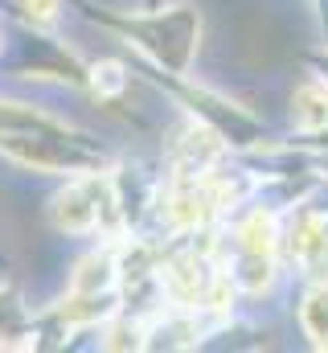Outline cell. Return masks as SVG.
Returning a JSON list of instances; mask_svg holds the SVG:
<instances>
[{"label":"cell","instance_id":"1","mask_svg":"<svg viewBox=\"0 0 328 353\" xmlns=\"http://www.w3.org/2000/svg\"><path fill=\"white\" fill-rule=\"evenodd\" d=\"M111 25L172 74H189L201 46V17L193 4H172L168 12H144V17H115Z\"/></svg>","mask_w":328,"mask_h":353},{"label":"cell","instance_id":"2","mask_svg":"<svg viewBox=\"0 0 328 353\" xmlns=\"http://www.w3.org/2000/svg\"><path fill=\"white\" fill-rule=\"evenodd\" d=\"M115 201H119V197H115L111 181H99V173H90L86 181L66 185V189L54 197L50 218H54V226L66 230V234H94V230H103V214L115 210Z\"/></svg>","mask_w":328,"mask_h":353},{"label":"cell","instance_id":"3","mask_svg":"<svg viewBox=\"0 0 328 353\" xmlns=\"http://www.w3.org/2000/svg\"><path fill=\"white\" fill-rule=\"evenodd\" d=\"M291 123L304 132V136H320L328 128V83H304L291 94Z\"/></svg>","mask_w":328,"mask_h":353},{"label":"cell","instance_id":"4","mask_svg":"<svg viewBox=\"0 0 328 353\" xmlns=\"http://www.w3.org/2000/svg\"><path fill=\"white\" fill-rule=\"evenodd\" d=\"M119 279V263L111 259V251H99V255H86L79 263V271L70 275V292L74 296H107Z\"/></svg>","mask_w":328,"mask_h":353},{"label":"cell","instance_id":"5","mask_svg":"<svg viewBox=\"0 0 328 353\" xmlns=\"http://www.w3.org/2000/svg\"><path fill=\"white\" fill-rule=\"evenodd\" d=\"M300 329H304V337L316 350H328V283L325 279H316L304 292V300H300Z\"/></svg>","mask_w":328,"mask_h":353},{"label":"cell","instance_id":"6","mask_svg":"<svg viewBox=\"0 0 328 353\" xmlns=\"http://www.w3.org/2000/svg\"><path fill=\"white\" fill-rule=\"evenodd\" d=\"M279 247V222L271 210H250L243 222H238V251H263V255H275Z\"/></svg>","mask_w":328,"mask_h":353},{"label":"cell","instance_id":"7","mask_svg":"<svg viewBox=\"0 0 328 353\" xmlns=\"http://www.w3.org/2000/svg\"><path fill=\"white\" fill-rule=\"evenodd\" d=\"M127 70H123V62H115V58H107V62H94L90 66V90L99 94V99H119L123 90H127Z\"/></svg>","mask_w":328,"mask_h":353},{"label":"cell","instance_id":"8","mask_svg":"<svg viewBox=\"0 0 328 353\" xmlns=\"http://www.w3.org/2000/svg\"><path fill=\"white\" fill-rule=\"evenodd\" d=\"M33 21H54L58 17V0H17Z\"/></svg>","mask_w":328,"mask_h":353},{"label":"cell","instance_id":"9","mask_svg":"<svg viewBox=\"0 0 328 353\" xmlns=\"http://www.w3.org/2000/svg\"><path fill=\"white\" fill-rule=\"evenodd\" d=\"M8 308H12V304H4V292H0V321L8 316Z\"/></svg>","mask_w":328,"mask_h":353}]
</instances>
